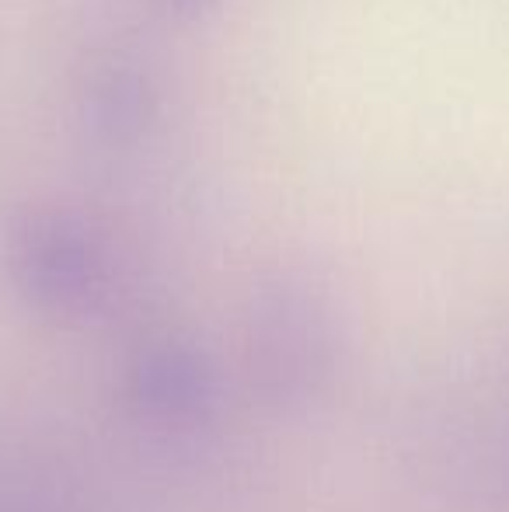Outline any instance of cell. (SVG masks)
Wrapping results in <instances>:
<instances>
[{
    "mask_svg": "<svg viewBox=\"0 0 509 512\" xmlns=\"http://www.w3.org/2000/svg\"><path fill=\"white\" fill-rule=\"evenodd\" d=\"M7 265L42 300L70 304L95 290L102 258L74 216L46 206H25L7 220Z\"/></svg>",
    "mask_w": 509,
    "mask_h": 512,
    "instance_id": "6da1fadb",
    "label": "cell"
},
{
    "mask_svg": "<svg viewBox=\"0 0 509 512\" xmlns=\"http://www.w3.org/2000/svg\"><path fill=\"white\" fill-rule=\"evenodd\" d=\"M168 11H178V14H196V11H206L213 0H161Z\"/></svg>",
    "mask_w": 509,
    "mask_h": 512,
    "instance_id": "3957f363",
    "label": "cell"
},
{
    "mask_svg": "<svg viewBox=\"0 0 509 512\" xmlns=\"http://www.w3.org/2000/svg\"><path fill=\"white\" fill-rule=\"evenodd\" d=\"M88 126L109 140L143 133L157 112V81L133 56H105L88 70L81 88Z\"/></svg>",
    "mask_w": 509,
    "mask_h": 512,
    "instance_id": "7a4b0ae2",
    "label": "cell"
}]
</instances>
